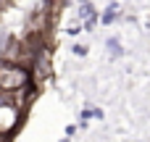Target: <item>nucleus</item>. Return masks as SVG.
Listing matches in <instances>:
<instances>
[{
  "mask_svg": "<svg viewBox=\"0 0 150 142\" xmlns=\"http://www.w3.org/2000/svg\"><path fill=\"white\" fill-rule=\"evenodd\" d=\"M18 108L0 92V137H5V134H11L13 129H16V124H18Z\"/></svg>",
  "mask_w": 150,
  "mask_h": 142,
  "instance_id": "2",
  "label": "nucleus"
},
{
  "mask_svg": "<svg viewBox=\"0 0 150 142\" xmlns=\"http://www.w3.org/2000/svg\"><path fill=\"white\" fill-rule=\"evenodd\" d=\"M29 84V71L26 66H18V63H0V92L3 95H11V92H18Z\"/></svg>",
  "mask_w": 150,
  "mask_h": 142,
  "instance_id": "1",
  "label": "nucleus"
}]
</instances>
